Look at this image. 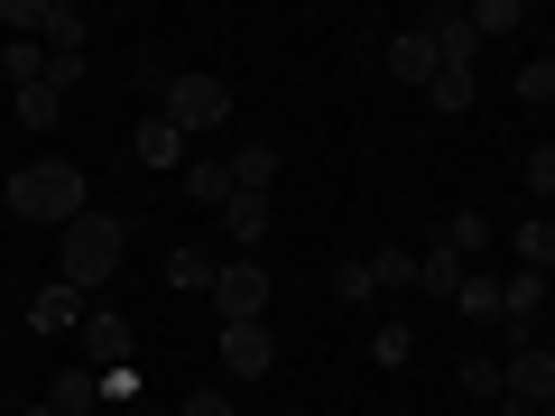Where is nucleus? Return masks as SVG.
<instances>
[{"instance_id": "8", "label": "nucleus", "mask_w": 555, "mask_h": 416, "mask_svg": "<svg viewBox=\"0 0 555 416\" xmlns=\"http://www.w3.org/2000/svg\"><path fill=\"white\" fill-rule=\"evenodd\" d=\"M75 342H83V370H130V315H112V306H93Z\"/></svg>"}, {"instance_id": "22", "label": "nucleus", "mask_w": 555, "mask_h": 416, "mask_svg": "<svg viewBox=\"0 0 555 416\" xmlns=\"http://www.w3.org/2000/svg\"><path fill=\"white\" fill-rule=\"evenodd\" d=\"M371 361L379 370H408L416 361V324H371Z\"/></svg>"}, {"instance_id": "18", "label": "nucleus", "mask_w": 555, "mask_h": 416, "mask_svg": "<svg viewBox=\"0 0 555 416\" xmlns=\"http://www.w3.org/2000/svg\"><path fill=\"white\" fill-rule=\"evenodd\" d=\"M177 185L204 204V213H222V204H232V167H214V158H185V167H177Z\"/></svg>"}, {"instance_id": "34", "label": "nucleus", "mask_w": 555, "mask_h": 416, "mask_svg": "<svg viewBox=\"0 0 555 416\" xmlns=\"http://www.w3.org/2000/svg\"><path fill=\"white\" fill-rule=\"evenodd\" d=\"M0 28H20V38H38V0H0Z\"/></svg>"}, {"instance_id": "13", "label": "nucleus", "mask_w": 555, "mask_h": 416, "mask_svg": "<svg viewBox=\"0 0 555 416\" xmlns=\"http://www.w3.org/2000/svg\"><path fill=\"white\" fill-rule=\"evenodd\" d=\"M537 306H546V277H537V269H509V277H500V315H509V334H528Z\"/></svg>"}, {"instance_id": "4", "label": "nucleus", "mask_w": 555, "mask_h": 416, "mask_svg": "<svg viewBox=\"0 0 555 416\" xmlns=\"http://www.w3.org/2000/svg\"><path fill=\"white\" fill-rule=\"evenodd\" d=\"M204 297H214L222 324H259V315H269V269H259V259H222Z\"/></svg>"}, {"instance_id": "39", "label": "nucleus", "mask_w": 555, "mask_h": 416, "mask_svg": "<svg viewBox=\"0 0 555 416\" xmlns=\"http://www.w3.org/2000/svg\"><path fill=\"white\" fill-rule=\"evenodd\" d=\"M93 416H102V407H93Z\"/></svg>"}, {"instance_id": "29", "label": "nucleus", "mask_w": 555, "mask_h": 416, "mask_svg": "<svg viewBox=\"0 0 555 416\" xmlns=\"http://www.w3.org/2000/svg\"><path fill=\"white\" fill-rule=\"evenodd\" d=\"M371 277H379V297L416 287V250H371Z\"/></svg>"}, {"instance_id": "16", "label": "nucleus", "mask_w": 555, "mask_h": 416, "mask_svg": "<svg viewBox=\"0 0 555 416\" xmlns=\"http://www.w3.org/2000/svg\"><path fill=\"white\" fill-rule=\"evenodd\" d=\"M509 259H518V269H537V277H555V222L528 213V222L509 232Z\"/></svg>"}, {"instance_id": "30", "label": "nucleus", "mask_w": 555, "mask_h": 416, "mask_svg": "<svg viewBox=\"0 0 555 416\" xmlns=\"http://www.w3.org/2000/svg\"><path fill=\"white\" fill-rule=\"evenodd\" d=\"M214 269H222V259H204V250H177V259H167V287H214Z\"/></svg>"}, {"instance_id": "25", "label": "nucleus", "mask_w": 555, "mask_h": 416, "mask_svg": "<svg viewBox=\"0 0 555 416\" xmlns=\"http://www.w3.org/2000/svg\"><path fill=\"white\" fill-rule=\"evenodd\" d=\"M518 185L537 195V213H555V139H546V148H528V167H518Z\"/></svg>"}, {"instance_id": "33", "label": "nucleus", "mask_w": 555, "mask_h": 416, "mask_svg": "<svg viewBox=\"0 0 555 416\" xmlns=\"http://www.w3.org/2000/svg\"><path fill=\"white\" fill-rule=\"evenodd\" d=\"M112 398H130V407H139V361H130V370H102V407H112Z\"/></svg>"}, {"instance_id": "41", "label": "nucleus", "mask_w": 555, "mask_h": 416, "mask_svg": "<svg viewBox=\"0 0 555 416\" xmlns=\"http://www.w3.org/2000/svg\"><path fill=\"white\" fill-rule=\"evenodd\" d=\"M546 65H555V56H546Z\"/></svg>"}, {"instance_id": "17", "label": "nucleus", "mask_w": 555, "mask_h": 416, "mask_svg": "<svg viewBox=\"0 0 555 416\" xmlns=\"http://www.w3.org/2000/svg\"><path fill=\"white\" fill-rule=\"evenodd\" d=\"M47 407H56V416H93V407H102V370H83V361H75V370H56Z\"/></svg>"}, {"instance_id": "6", "label": "nucleus", "mask_w": 555, "mask_h": 416, "mask_svg": "<svg viewBox=\"0 0 555 416\" xmlns=\"http://www.w3.org/2000/svg\"><path fill=\"white\" fill-rule=\"evenodd\" d=\"M83 315H93V297H83V287H65V277H47L38 297H28V334H83Z\"/></svg>"}, {"instance_id": "31", "label": "nucleus", "mask_w": 555, "mask_h": 416, "mask_svg": "<svg viewBox=\"0 0 555 416\" xmlns=\"http://www.w3.org/2000/svg\"><path fill=\"white\" fill-rule=\"evenodd\" d=\"M509 93H518V102H555V65H546V56H528V65H518V83H509Z\"/></svg>"}, {"instance_id": "15", "label": "nucleus", "mask_w": 555, "mask_h": 416, "mask_svg": "<svg viewBox=\"0 0 555 416\" xmlns=\"http://www.w3.org/2000/svg\"><path fill=\"white\" fill-rule=\"evenodd\" d=\"M269 222H278L269 195H232V204H222V232H232L241 250H259V240H269Z\"/></svg>"}, {"instance_id": "35", "label": "nucleus", "mask_w": 555, "mask_h": 416, "mask_svg": "<svg viewBox=\"0 0 555 416\" xmlns=\"http://www.w3.org/2000/svg\"><path fill=\"white\" fill-rule=\"evenodd\" d=\"M185 416H232V398H214V389H195V398H185Z\"/></svg>"}, {"instance_id": "27", "label": "nucleus", "mask_w": 555, "mask_h": 416, "mask_svg": "<svg viewBox=\"0 0 555 416\" xmlns=\"http://www.w3.org/2000/svg\"><path fill=\"white\" fill-rule=\"evenodd\" d=\"M454 306H463V315H473V324H491V315H500V277H473V269H463Z\"/></svg>"}, {"instance_id": "36", "label": "nucleus", "mask_w": 555, "mask_h": 416, "mask_svg": "<svg viewBox=\"0 0 555 416\" xmlns=\"http://www.w3.org/2000/svg\"><path fill=\"white\" fill-rule=\"evenodd\" d=\"M20 416H56V407H47V398H38V407H20Z\"/></svg>"}, {"instance_id": "19", "label": "nucleus", "mask_w": 555, "mask_h": 416, "mask_svg": "<svg viewBox=\"0 0 555 416\" xmlns=\"http://www.w3.org/2000/svg\"><path fill=\"white\" fill-rule=\"evenodd\" d=\"M416 287H426V297H454V287H463V259L444 250V240H426V250H416Z\"/></svg>"}, {"instance_id": "3", "label": "nucleus", "mask_w": 555, "mask_h": 416, "mask_svg": "<svg viewBox=\"0 0 555 416\" xmlns=\"http://www.w3.org/2000/svg\"><path fill=\"white\" fill-rule=\"evenodd\" d=\"M537 407H555V352L518 342V352L500 361V416H537Z\"/></svg>"}, {"instance_id": "9", "label": "nucleus", "mask_w": 555, "mask_h": 416, "mask_svg": "<svg viewBox=\"0 0 555 416\" xmlns=\"http://www.w3.org/2000/svg\"><path fill=\"white\" fill-rule=\"evenodd\" d=\"M416 28L436 38V56L454 65V75H473V65H481V28H473V10H426Z\"/></svg>"}, {"instance_id": "21", "label": "nucleus", "mask_w": 555, "mask_h": 416, "mask_svg": "<svg viewBox=\"0 0 555 416\" xmlns=\"http://www.w3.org/2000/svg\"><path fill=\"white\" fill-rule=\"evenodd\" d=\"M426 102H436L444 120H454V112H473V102H481V75H454V65H444V75L426 83Z\"/></svg>"}, {"instance_id": "12", "label": "nucleus", "mask_w": 555, "mask_h": 416, "mask_svg": "<svg viewBox=\"0 0 555 416\" xmlns=\"http://www.w3.org/2000/svg\"><path fill=\"white\" fill-rule=\"evenodd\" d=\"M389 75H398V83H416V93H426V83L444 75L436 38H426V28H398V38H389Z\"/></svg>"}, {"instance_id": "38", "label": "nucleus", "mask_w": 555, "mask_h": 416, "mask_svg": "<svg viewBox=\"0 0 555 416\" xmlns=\"http://www.w3.org/2000/svg\"><path fill=\"white\" fill-rule=\"evenodd\" d=\"M537 416H555V407H537Z\"/></svg>"}, {"instance_id": "2", "label": "nucleus", "mask_w": 555, "mask_h": 416, "mask_svg": "<svg viewBox=\"0 0 555 416\" xmlns=\"http://www.w3.org/2000/svg\"><path fill=\"white\" fill-rule=\"evenodd\" d=\"M112 269H120V222L112 213H75L56 232V277H65V287H83V297H102Z\"/></svg>"}, {"instance_id": "26", "label": "nucleus", "mask_w": 555, "mask_h": 416, "mask_svg": "<svg viewBox=\"0 0 555 416\" xmlns=\"http://www.w3.org/2000/svg\"><path fill=\"white\" fill-rule=\"evenodd\" d=\"M334 297H343V306H371V297H379V277H371V250L334 269Z\"/></svg>"}, {"instance_id": "14", "label": "nucleus", "mask_w": 555, "mask_h": 416, "mask_svg": "<svg viewBox=\"0 0 555 416\" xmlns=\"http://www.w3.org/2000/svg\"><path fill=\"white\" fill-rule=\"evenodd\" d=\"M269 185H278V148L269 139H241L232 148V195H269Z\"/></svg>"}, {"instance_id": "20", "label": "nucleus", "mask_w": 555, "mask_h": 416, "mask_svg": "<svg viewBox=\"0 0 555 416\" xmlns=\"http://www.w3.org/2000/svg\"><path fill=\"white\" fill-rule=\"evenodd\" d=\"M0 75L20 83V93H28V83H47V47L38 38H10V47H0Z\"/></svg>"}, {"instance_id": "1", "label": "nucleus", "mask_w": 555, "mask_h": 416, "mask_svg": "<svg viewBox=\"0 0 555 416\" xmlns=\"http://www.w3.org/2000/svg\"><path fill=\"white\" fill-rule=\"evenodd\" d=\"M0 204H10V213L20 222H75V213H93V204H83V167H65V158H28V167H10V177H0Z\"/></svg>"}, {"instance_id": "11", "label": "nucleus", "mask_w": 555, "mask_h": 416, "mask_svg": "<svg viewBox=\"0 0 555 416\" xmlns=\"http://www.w3.org/2000/svg\"><path fill=\"white\" fill-rule=\"evenodd\" d=\"M83 38H93V20H83L75 0H38V47L47 56H83Z\"/></svg>"}, {"instance_id": "40", "label": "nucleus", "mask_w": 555, "mask_h": 416, "mask_svg": "<svg viewBox=\"0 0 555 416\" xmlns=\"http://www.w3.org/2000/svg\"><path fill=\"white\" fill-rule=\"evenodd\" d=\"M546 222H555V213H546Z\"/></svg>"}, {"instance_id": "5", "label": "nucleus", "mask_w": 555, "mask_h": 416, "mask_svg": "<svg viewBox=\"0 0 555 416\" xmlns=\"http://www.w3.org/2000/svg\"><path fill=\"white\" fill-rule=\"evenodd\" d=\"M158 112L177 120L185 139H195V130H214V120H232V83H222V75H177V83H167V102H158Z\"/></svg>"}, {"instance_id": "32", "label": "nucleus", "mask_w": 555, "mask_h": 416, "mask_svg": "<svg viewBox=\"0 0 555 416\" xmlns=\"http://www.w3.org/2000/svg\"><path fill=\"white\" fill-rule=\"evenodd\" d=\"M463 389H473V398H491V407H500V361H481V352H473V361H463Z\"/></svg>"}, {"instance_id": "10", "label": "nucleus", "mask_w": 555, "mask_h": 416, "mask_svg": "<svg viewBox=\"0 0 555 416\" xmlns=\"http://www.w3.org/2000/svg\"><path fill=\"white\" fill-rule=\"evenodd\" d=\"M130 158H139V167H185V130H177L167 112H139V120H130Z\"/></svg>"}, {"instance_id": "37", "label": "nucleus", "mask_w": 555, "mask_h": 416, "mask_svg": "<svg viewBox=\"0 0 555 416\" xmlns=\"http://www.w3.org/2000/svg\"><path fill=\"white\" fill-rule=\"evenodd\" d=\"M0 416H20V407H10V389H0Z\"/></svg>"}, {"instance_id": "23", "label": "nucleus", "mask_w": 555, "mask_h": 416, "mask_svg": "<svg viewBox=\"0 0 555 416\" xmlns=\"http://www.w3.org/2000/svg\"><path fill=\"white\" fill-rule=\"evenodd\" d=\"M444 250H454V259H481V250H491V213H454V222H444Z\"/></svg>"}, {"instance_id": "24", "label": "nucleus", "mask_w": 555, "mask_h": 416, "mask_svg": "<svg viewBox=\"0 0 555 416\" xmlns=\"http://www.w3.org/2000/svg\"><path fill=\"white\" fill-rule=\"evenodd\" d=\"M473 28H481V47L509 38V28H528V0H473Z\"/></svg>"}, {"instance_id": "7", "label": "nucleus", "mask_w": 555, "mask_h": 416, "mask_svg": "<svg viewBox=\"0 0 555 416\" xmlns=\"http://www.w3.org/2000/svg\"><path fill=\"white\" fill-rule=\"evenodd\" d=\"M222 370H232V379H269V370H278L269 315H259V324H222Z\"/></svg>"}, {"instance_id": "28", "label": "nucleus", "mask_w": 555, "mask_h": 416, "mask_svg": "<svg viewBox=\"0 0 555 416\" xmlns=\"http://www.w3.org/2000/svg\"><path fill=\"white\" fill-rule=\"evenodd\" d=\"M56 112H65L56 83H28V93H20V130H56Z\"/></svg>"}]
</instances>
